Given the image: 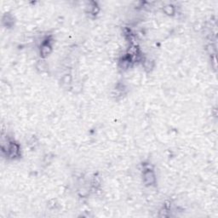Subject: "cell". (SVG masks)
Instances as JSON below:
<instances>
[{
	"label": "cell",
	"mask_w": 218,
	"mask_h": 218,
	"mask_svg": "<svg viewBox=\"0 0 218 218\" xmlns=\"http://www.w3.org/2000/svg\"><path fill=\"white\" fill-rule=\"evenodd\" d=\"M144 179L147 184H152L154 181V175L152 171H147L144 175Z\"/></svg>",
	"instance_id": "obj_1"
},
{
	"label": "cell",
	"mask_w": 218,
	"mask_h": 218,
	"mask_svg": "<svg viewBox=\"0 0 218 218\" xmlns=\"http://www.w3.org/2000/svg\"><path fill=\"white\" fill-rule=\"evenodd\" d=\"M41 51H42V54H43L44 55H48V54L50 52V46H49L48 44L44 45L41 49Z\"/></svg>",
	"instance_id": "obj_2"
},
{
	"label": "cell",
	"mask_w": 218,
	"mask_h": 218,
	"mask_svg": "<svg viewBox=\"0 0 218 218\" xmlns=\"http://www.w3.org/2000/svg\"><path fill=\"white\" fill-rule=\"evenodd\" d=\"M9 152L11 153V154H15V153L18 152V147L17 146L15 145V144H13V145H11V147H9Z\"/></svg>",
	"instance_id": "obj_3"
}]
</instances>
